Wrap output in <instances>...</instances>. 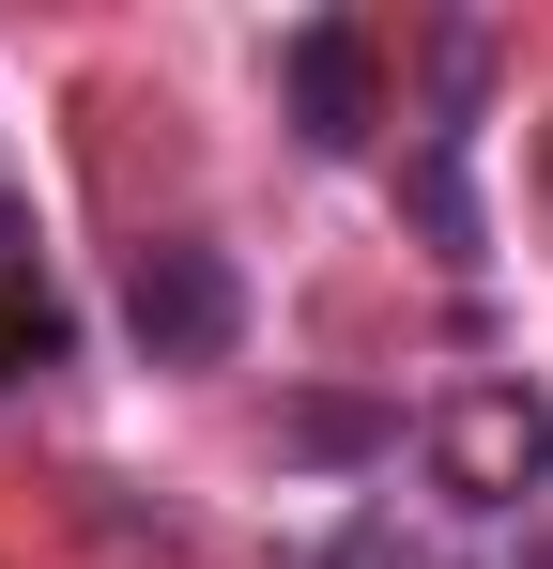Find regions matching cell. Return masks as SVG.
Masks as SVG:
<instances>
[{
  "mask_svg": "<svg viewBox=\"0 0 553 569\" xmlns=\"http://www.w3.org/2000/svg\"><path fill=\"white\" fill-rule=\"evenodd\" d=\"M431 477H446L461 508H523L553 477V400L539 385H461V400H431Z\"/></svg>",
  "mask_w": 553,
  "mask_h": 569,
  "instance_id": "1",
  "label": "cell"
},
{
  "mask_svg": "<svg viewBox=\"0 0 553 569\" xmlns=\"http://www.w3.org/2000/svg\"><path fill=\"white\" fill-rule=\"evenodd\" d=\"M123 323H139L154 370H215V355L247 339V278H231L215 247H139V262H123Z\"/></svg>",
  "mask_w": 553,
  "mask_h": 569,
  "instance_id": "2",
  "label": "cell"
},
{
  "mask_svg": "<svg viewBox=\"0 0 553 569\" xmlns=\"http://www.w3.org/2000/svg\"><path fill=\"white\" fill-rule=\"evenodd\" d=\"M276 78H292L308 154H354V139H369V31H354V16H308V31L276 47Z\"/></svg>",
  "mask_w": 553,
  "mask_h": 569,
  "instance_id": "3",
  "label": "cell"
},
{
  "mask_svg": "<svg viewBox=\"0 0 553 569\" xmlns=\"http://www.w3.org/2000/svg\"><path fill=\"white\" fill-rule=\"evenodd\" d=\"M62 339H78V323H62L47 262H31V216L0 200V385H16V370H62Z\"/></svg>",
  "mask_w": 553,
  "mask_h": 569,
  "instance_id": "4",
  "label": "cell"
},
{
  "mask_svg": "<svg viewBox=\"0 0 553 569\" xmlns=\"http://www.w3.org/2000/svg\"><path fill=\"white\" fill-rule=\"evenodd\" d=\"M308 569H446V555H431V539H415L400 508H369V523H339V539H323Z\"/></svg>",
  "mask_w": 553,
  "mask_h": 569,
  "instance_id": "5",
  "label": "cell"
}]
</instances>
